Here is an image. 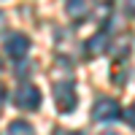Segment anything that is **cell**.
Wrapping results in <instances>:
<instances>
[{"instance_id":"obj_10","label":"cell","mask_w":135,"mask_h":135,"mask_svg":"<svg viewBox=\"0 0 135 135\" xmlns=\"http://www.w3.org/2000/svg\"><path fill=\"white\" fill-rule=\"evenodd\" d=\"M54 135H76V132H70V130H57Z\"/></svg>"},{"instance_id":"obj_5","label":"cell","mask_w":135,"mask_h":135,"mask_svg":"<svg viewBox=\"0 0 135 135\" xmlns=\"http://www.w3.org/2000/svg\"><path fill=\"white\" fill-rule=\"evenodd\" d=\"M105 49H108V38L103 32H97V35H92L86 41V54L89 57H100V54H105Z\"/></svg>"},{"instance_id":"obj_8","label":"cell","mask_w":135,"mask_h":135,"mask_svg":"<svg viewBox=\"0 0 135 135\" xmlns=\"http://www.w3.org/2000/svg\"><path fill=\"white\" fill-rule=\"evenodd\" d=\"M124 122H127V124L135 130V105H130V108L124 111Z\"/></svg>"},{"instance_id":"obj_6","label":"cell","mask_w":135,"mask_h":135,"mask_svg":"<svg viewBox=\"0 0 135 135\" xmlns=\"http://www.w3.org/2000/svg\"><path fill=\"white\" fill-rule=\"evenodd\" d=\"M8 135H35V127L27 124V122H22V119H14L8 124Z\"/></svg>"},{"instance_id":"obj_3","label":"cell","mask_w":135,"mask_h":135,"mask_svg":"<svg viewBox=\"0 0 135 135\" xmlns=\"http://www.w3.org/2000/svg\"><path fill=\"white\" fill-rule=\"evenodd\" d=\"M119 114H122L119 103L111 97H100L92 105V119H97V122H114V119H119Z\"/></svg>"},{"instance_id":"obj_14","label":"cell","mask_w":135,"mask_h":135,"mask_svg":"<svg viewBox=\"0 0 135 135\" xmlns=\"http://www.w3.org/2000/svg\"><path fill=\"white\" fill-rule=\"evenodd\" d=\"M0 16H3V14H0Z\"/></svg>"},{"instance_id":"obj_1","label":"cell","mask_w":135,"mask_h":135,"mask_svg":"<svg viewBox=\"0 0 135 135\" xmlns=\"http://www.w3.org/2000/svg\"><path fill=\"white\" fill-rule=\"evenodd\" d=\"M54 103H57V108L62 111V114L76 111V105H78V95H76L73 81H57V84H54Z\"/></svg>"},{"instance_id":"obj_11","label":"cell","mask_w":135,"mask_h":135,"mask_svg":"<svg viewBox=\"0 0 135 135\" xmlns=\"http://www.w3.org/2000/svg\"><path fill=\"white\" fill-rule=\"evenodd\" d=\"M3 100H6V95H3V89H0V105H3Z\"/></svg>"},{"instance_id":"obj_9","label":"cell","mask_w":135,"mask_h":135,"mask_svg":"<svg viewBox=\"0 0 135 135\" xmlns=\"http://www.w3.org/2000/svg\"><path fill=\"white\" fill-rule=\"evenodd\" d=\"M122 3H124V11L130 16H135V0H122Z\"/></svg>"},{"instance_id":"obj_7","label":"cell","mask_w":135,"mask_h":135,"mask_svg":"<svg viewBox=\"0 0 135 135\" xmlns=\"http://www.w3.org/2000/svg\"><path fill=\"white\" fill-rule=\"evenodd\" d=\"M68 14H70L73 19H81L86 14V3L84 0H68Z\"/></svg>"},{"instance_id":"obj_13","label":"cell","mask_w":135,"mask_h":135,"mask_svg":"<svg viewBox=\"0 0 135 135\" xmlns=\"http://www.w3.org/2000/svg\"><path fill=\"white\" fill-rule=\"evenodd\" d=\"M0 70H3V65H0Z\"/></svg>"},{"instance_id":"obj_4","label":"cell","mask_w":135,"mask_h":135,"mask_svg":"<svg viewBox=\"0 0 135 135\" xmlns=\"http://www.w3.org/2000/svg\"><path fill=\"white\" fill-rule=\"evenodd\" d=\"M3 46H6V54H8V57L22 60V57L30 51V38H27V35H22V32H11V35H6Z\"/></svg>"},{"instance_id":"obj_2","label":"cell","mask_w":135,"mask_h":135,"mask_svg":"<svg viewBox=\"0 0 135 135\" xmlns=\"http://www.w3.org/2000/svg\"><path fill=\"white\" fill-rule=\"evenodd\" d=\"M14 103L22 111H38L41 108V92H38V86L35 84H22L16 89V95H14Z\"/></svg>"},{"instance_id":"obj_12","label":"cell","mask_w":135,"mask_h":135,"mask_svg":"<svg viewBox=\"0 0 135 135\" xmlns=\"http://www.w3.org/2000/svg\"><path fill=\"white\" fill-rule=\"evenodd\" d=\"M97 3H111V0H97Z\"/></svg>"}]
</instances>
